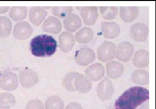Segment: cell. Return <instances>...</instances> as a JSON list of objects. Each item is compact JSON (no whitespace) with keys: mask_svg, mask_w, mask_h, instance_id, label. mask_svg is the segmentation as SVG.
<instances>
[{"mask_svg":"<svg viewBox=\"0 0 156 109\" xmlns=\"http://www.w3.org/2000/svg\"><path fill=\"white\" fill-rule=\"evenodd\" d=\"M99 11L102 18L107 20L115 19L118 14V8L116 7H100Z\"/></svg>","mask_w":156,"mask_h":109,"instance_id":"29","label":"cell"},{"mask_svg":"<svg viewBox=\"0 0 156 109\" xmlns=\"http://www.w3.org/2000/svg\"><path fill=\"white\" fill-rule=\"evenodd\" d=\"M94 36L93 30L88 27H84L76 32V40L80 44H86L91 41Z\"/></svg>","mask_w":156,"mask_h":109,"instance_id":"23","label":"cell"},{"mask_svg":"<svg viewBox=\"0 0 156 109\" xmlns=\"http://www.w3.org/2000/svg\"><path fill=\"white\" fill-rule=\"evenodd\" d=\"M18 81L22 87L31 88L37 84L38 76L35 71L31 69H25L20 71Z\"/></svg>","mask_w":156,"mask_h":109,"instance_id":"6","label":"cell"},{"mask_svg":"<svg viewBox=\"0 0 156 109\" xmlns=\"http://www.w3.org/2000/svg\"><path fill=\"white\" fill-rule=\"evenodd\" d=\"M134 66L138 68H146L149 64V52L144 49L137 50L133 57Z\"/></svg>","mask_w":156,"mask_h":109,"instance_id":"20","label":"cell"},{"mask_svg":"<svg viewBox=\"0 0 156 109\" xmlns=\"http://www.w3.org/2000/svg\"><path fill=\"white\" fill-rule=\"evenodd\" d=\"M33 28L31 25L26 21L18 22L13 29V36L18 40L28 39L32 34Z\"/></svg>","mask_w":156,"mask_h":109,"instance_id":"7","label":"cell"},{"mask_svg":"<svg viewBox=\"0 0 156 109\" xmlns=\"http://www.w3.org/2000/svg\"><path fill=\"white\" fill-rule=\"evenodd\" d=\"M149 33L147 25L143 22H137L130 28L131 38L137 42H144L146 40Z\"/></svg>","mask_w":156,"mask_h":109,"instance_id":"10","label":"cell"},{"mask_svg":"<svg viewBox=\"0 0 156 109\" xmlns=\"http://www.w3.org/2000/svg\"><path fill=\"white\" fill-rule=\"evenodd\" d=\"M19 85L17 75L11 71H5L0 75V88L7 91H14Z\"/></svg>","mask_w":156,"mask_h":109,"instance_id":"3","label":"cell"},{"mask_svg":"<svg viewBox=\"0 0 156 109\" xmlns=\"http://www.w3.org/2000/svg\"><path fill=\"white\" fill-rule=\"evenodd\" d=\"M74 44L75 39L71 33L64 31L59 35L58 46L63 52H69L73 48Z\"/></svg>","mask_w":156,"mask_h":109,"instance_id":"15","label":"cell"},{"mask_svg":"<svg viewBox=\"0 0 156 109\" xmlns=\"http://www.w3.org/2000/svg\"><path fill=\"white\" fill-rule=\"evenodd\" d=\"M12 28V23L10 19L6 16H0V38L8 37Z\"/></svg>","mask_w":156,"mask_h":109,"instance_id":"26","label":"cell"},{"mask_svg":"<svg viewBox=\"0 0 156 109\" xmlns=\"http://www.w3.org/2000/svg\"><path fill=\"white\" fill-rule=\"evenodd\" d=\"M132 81L139 85H146L149 84V73L144 70H136L133 71L131 75Z\"/></svg>","mask_w":156,"mask_h":109,"instance_id":"22","label":"cell"},{"mask_svg":"<svg viewBox=\"0 0 156 109\" xmlns=\"http://www.w3.org/2000/svg\"><path fill=\"white\" fill-rule=\"evenodd\" d=\"M27 14L26 7H13L10 8L9 16L14 21H19L25 19Z\"/></svg>","mask_w":156,"mask_h":109,"instance_id":"25","label":"cell"},{"mask_svg":"<svg viewBox=\"0 0 156 109\" xmlns=\"http://www.w3.org/2000/svg\"><path fill=\"white\" fill-rule=\"evenodd\" d=\"M47 15L46 10L41 7H32L29 12V19L35 26L40 25Z\"/></svg>","mask_w":156,"mask_h":109,"instance_id":"17","label":"cell"},{"mask_svg":"<svg viewBox=\"0 0 156 109\" xmlns=\"http://www.w3.org/2000/svg\"><path fill=\"white\" fill-rule=\"evenodd\" d=\"M133 50V45L130 42L124 41L121 42L116 48L115 56L119 61L126 62L131 59Z\"/></svg>","mask_w":156,"mask_h":109,"instance_id":"8","label":"cell"},{"mask_svg":"<svg viewBox=\"0 0 156 109\" xmlns=\"http://www.w3.org/2000/svg\"><path fill=\"white\" fill-rule=\"evenodd\" d=\"M80 10V14L85 24L91 25L94 24L98 18V10L96 7H76Z\"/></svg>","mask_w":156,"mask_h":109,"instance_id":"11","label":"cell"},{"mask_svg":"<svg viewBox=\"0 0 156 109\" xmlns=\"http://www.w3.org/2000/svg\"><path fill=\"white\" fill-rule=\"evenodd\" d=\"M113 85L107 77L104 78L97 85V95L102 102L110 99L113 96Z\"/></svg>","mask_w":156,"mask_h":109,"instance_id":"4","label":"cell"},{"mask_svg":"<svg viewBox=\"0 0 156 109\" xmlns=\"http://www.w3.org/2000/svg\"><path fill=\"white\" fill-rule=\"evenodd\" d=\"M63 24L66 31L72 33L76 31L81 27L82 21L77 15L71 13L65 18Z\"/></svg>","mask_w":156,"mask_h":109,"instance_id":"18","label":"cell"},{"mask_svg":"<svg viewBox=\"0 0 156 109\" xmlns=\"http://www.w3.org/2000/svg\"><path fill=\"white\" fill-rule=\"evenodd\" d=\"M85 74L91 81L96 82L104 77V68L101 64L94 63L86 68Z\"/></svg>","mask_w":156,"mask_h":109,"instance_id":"13","label":"cell"},{"mask_svg":"<svg viewBox=\"0 0 156 109\" xmlns=\"http://www.w3.org/2000/svg\"><path fill=\"white\" fill-rule=\"evenodd\" d=\"M116 45L110 41H104L98 48V58L102 62L112 60L115 56Z\"/></svg>","mask_w":156,"mask_h":109,"instance_id":"5","label":"cell"},{"mask_svg":"<svg viewBox=\"0 0 156 109\" xmlns=\"http://www.w3.org/2000/svg\"><path fill=\"white\" fill-rule=\"evenodd\" d=\"M25 109H44L43 103L39 99H31L26 104Z\"/></svg>","mask_w":156,"mask_h":109,"instance_id":"31","label":"cell"},{"mask_svg":"<svg viewBox=\"0 0 156 109\" xmlns=\"http://www.w3.org/2000/svg\"><path fill=\"white\" fill-rule=\"evenodd\" d=\"M149 99L146 88L135 86L125 91L115 101V109H136Z\"/></svg>","mask_w":156,"mask_h":109,"instance_id":"1","label":"cell"},{"mask_svg":"<svg viewBox=\"0 0 156 109\" xmlns=\"http://www.w3.org/2000/svg\"><path fill=\"white\" fill-rule=\"evenodd\" d=\"M74 88L80 93H87L91 90L92 83L87 76L78 73L74 81Z\"/></svg>","mask_w":156,"mask_h":109,"instance_id":"12","label":"cell"},{"mask_svg":"<svg viewBox=\"0 0 156 109\" xmlns=\"http://www.w3.org/2000/svg\"><path fill=\"white\" fill-rule=\"evenodd\" d=\"M15 96L10 93L3 92L0 93V109H10L15 104Z\"/></svg>","mask_w":156,"mask_h":109,"instance_id":"24","label":"cell"},{"mask_svg":"<svg viewBox=\"0 0 156 109\" xmlns=\"http://www.w3.org/2000/svg\"><path fill=\"white\" fill-rule=\"evenodd\" d=\"M57 43L50 35L42 34L34 37L30 42V50L35 57H49L57 50Z\"/></svg>","mask_w":156,"mask_h":109,"instance_id":"2","label":"cell"},{"mask_svg":"<svg viewBox=\"0 0 156 109\" xmlns=\"http://www.w3.org/2000/svg\"><path fill=\"white\" fill-rule=\"evenodd\" d=\"M139 9L136 7H120V17L126 22L134 21L138 16Z\"/></svg>","mask_w":156,"mask_h":109,"instance_id":"21","label":"cell"},{"mask_svg":"<svg viewBox=\"0 0 156 109\" xmlns=\"http://www.w3.org/2000/svg\"><path fill=\"white\" fill-rule=\"evenodd\" d=\"M62 28V25L60 20L54 16H49L42 25V30L46 33L51 34H58Z\"/></svg>","mask_w":156,"mask_h":109,"instance_id":"14","label":"cell"},{"mask_svg":"<svg viewBox=\"0 0 156 109\" xmlns=\"http://www.w3.org/2000/svg\"><path fill=\"white\" fill-rule=\"evenodd\" d=\"M101 30L105 38L113 39L119 35L120 27L114 22H103L101 24Z\"/></svg>","mask_w":156,"mask_h":109,"instance_id":"16","label":"cell"},{"mask_svg":"<svg viewBox=\"0 0 156 109\" xmlns=\"http://www.w3.org/2000/svg\"><path fill=\"white\" fill-rule=\"evenodd\" d=\"M64 102L58 96H49L45 101L44 109H63Z\"/></svg>","mask_w":156,"mask_h":109,"instance_id":"27","label":"cell"},{"mask_svg":"<svg viewBox=\"0 0 156 109\" xmlns=\"http://www.w3.org/2000/svg\"><path fill=\"white\" fill-rule=\"evenodd\" d=\"M96 58L94 51L88 47L81 48L77 50L75 54L76 63L82 66H86L93 62Z\"/></svg>","mask_w":156,"mask_h":109,"instance_id":"9","label":"cell"},{"mask_svg":"<svg viewBox=\"0 0 156 109\" xmlns=\"http://www.w3.org/2000/svg\"><path fill=\"white\" fill-rule=\"evenodd\" d=\"M10 10L9 7H0V14L5 13Z\"/></svg>","mask_w":156,"mask_h":109,"instance_id":"33","label":"cell"},{"mask_svg":"<svg viewBox=\"0 0 156 109\" xmlns=\"http://www.w3.org/2000/svg\"><path fill=\"white\" fill-rule=\"evenodd\" d=\"M124 71L123 65L118 61H112L106 65V72L107 76L112 79H116L121 76Z\"/></svg>","mask_w":156,"mask_h":109,"instance_id":"19","label":"cell"},{"mask_svg":"<svg viewBox=\"0 0 156 109\" xmlns=\"http://www.w3.org/2000/svg\"><path fill=\"white\" fill-rule=\"evenodd\" d=\"M79 73L70 72L66 74L62 79V86L68 91H74V81Z\"/></svg>","mask_w":156,"mask_h":109,"instance_id":"28","label":"cell"},{"mask_svg":"<svg viewBox=\"0 0 156 109\" xmlns=\"http://www.w3.org/2000/svg\"><path fill=\"white\" fill-rule=\"evenodd\" d=\"M73 8L71 7H54L52 8V13L60 18H65L73 12Z\"/></svg>","mask_w":156,"mask_h":109,"instance_id":"30","label":"cell"},{"mask_svg":"<svg viewBox=\"0 0 156 109\" xmlns=\"http://www.w3.org/2000/svg\"><path fill=\"white\" fill-rule=\"evenodd\" d=\"M65 109H83V108L79 103L73 102L68 104Z\"/></svg>","mask_w":156,"mask_h":109,"instance_id":"32","label":"cell"}]
</instances>
